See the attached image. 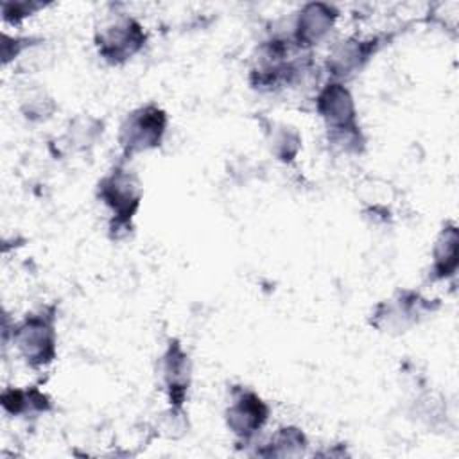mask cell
I'll list each match as a JSON object with an SVG mask.
<instances>
[{
	"mask_svg": "<svg viewBox=\"0 0 459 459\" xmlns=\"http://www.w3.org/2000/svg\"><path fill=\"white\" fill-rule=\"evenodd\" d=\"M97 197L109 210V233L113 238L129 235L133 219L143 197L140 178L126 167V160L115 163L97 183Z\"/></svg>",
	"mask_w": 459,
	"mask_h": 459,
	"instance_id": "cell-1",
	"label": "cell"
},
{
	"mask_svg": "<svg viewBox=\"0 0 459 459\" xmlns=\"http://www.w3.org/2000/svg\"><path fill=\"white\" fill-rule=\"evenodd\" d=\"M56 321V305H45L29 312L22 321L13 323V344L29 368L41 369L54 362L57 355Z\"/></svg>",
	"mask_w": 459,
	"mask_h": 459,
	"instance_id": "cell-2",
	"label": "cell"
},
{
	"mask_svg": "<svg viewBox=\"0 0 459 459\" xmlns=\"http://www.w3.org/2000/svg\"><path fill=\"white\" fill-rule=\"evenodd\" d=\"M147 43L143 25L127 13H109L100 18L93 30L97 54L108 65H124L133 59Z\"/></svg>",
	"mask_w": 459,
	"mask_h": 459,
	"instance_id": "cell-3",
	"label": "cell"
},
{
	"mask_svg": "<svg viewBox=\"0 0 459 459\" xmlns=\"http://www.w3.org/2000/svg\"><path fill=\"white\" fill-rule=\"evenodd\" d=\"M169 115L154 102L131 109L118 129V145L122 160L152 151L161 145L167 133Z\"/></svg>",
	"mask_w": 459,
	"mask_h": 459,
	"instance_id": "cell-4",
	"label": "cell"
},
{
	"mask_svg": "<svg viewBox=\"0 0 459 459\" xmlns=\"http://www.w3.org/2000/svg\"><path fill=\"white\" fill-rule=\"evenodd\" d=\"M436 310V299H429L418 290L403 289L394 292L391 298L377 303L371 310L369 323L371 326L385 333H403Z\"/></svg>",
	"mask_w": 459,
	"mask_h": 459,
	"instance_id": "cell-5",
	"label": "cell"
},
{
	"mask_svg": "<svg viewBox=\"0 0 459 459\" xmlns=\"http://www.w3.org/2000/svg\"><path fill=\"white\" fill-rule=\"evenodd\" d=\"M269 416L271 407L258 393L242 385H233L230 389V398L224 409V421L238 445H249L265 427Z\"/></svg>",
	"mask_w": 459,
	"mask_h": 459,
	"instance_id": "cell-6",
	"label": "cell"
},
{
	"mask_svg": "<svg viewBox=\"0 0 459 459\" xmlns=\"http://www.w3.org/2000/svg\"><path fill=\"white\" fill-rule=\"evenodd\" d=\"M380 36H350L335 43L326 57V72L332 81L344 82L353 75L360 74L362 68L371 61V57L380 50Z\"/></svg>",
	"mask_w": 459,
	"mask_h": 459,
	"instance_id": "cell-7",
	"label": "cell"
},
{
	"mask_svg": "<svg viewBox=\"0 0 459 459\" xmlns=\"http://www.w3.org/2000/svg\"><path fill=\"white\" fill-rule=\"evenodd\" d=\"M316 111L326 126V134L360 129L355 99L344 82H325L316 95Z\"/></svg>",
	"mask_w": 459,
	"mask_h": 459,
	"instance_id": "cell-8",
	"label": "cell"
},
{
	"mask_svg": "<svg viewBox=\"0 0 459 459\" xmlns=\"http://www.w3.org/2000/svg\"><path fill=\"white\" fill-rule=\"evenodd\" d=\"M339 11L328 2H308L303 4L292 23V32L289 34L294 45L301 50L310 52L312 47L321 43L330 30L335 27Z\"/></svg>",
	"mask_w": 459,
	"mask_h": 459,
	"instance_id": "cell-9",
	"label": "cell"
},
{
	"mask_svg": "<svg viewBox=\"0 0 459 459\" xmlns=\"http://www.w3.org/2000/svg\"><path fill=\"white\" fill-rule=\"evenodd\" d=\"M158 369L169 398V405L183 407L192 384V362L178 339H169Z\"/></svg>",
	"mask_w": 459,
	"mask_h": 459,
	"instance_id": "cell-10",
	"label": "cell"
},
{
	"mask_svg": "<svg viewBox=\"0 0 459 459\" xmlns=\"http://www.w3.org/2000/svg\"><path fill=\"white\" fill-rule=\"evenodd\" d=\"M4 412L14 418H38L52 411L50 398L36 385L5 387L0 394Z\"/></svg>",
	"mask_w": 459,
	"mask_h": 459,
	"instance_id": "cell-11",
	"label": "cell"
},
{
	"mask_svg": "<svg viewBox=\"0 0 459 459\" xmlns=\"http://www.w3.org/2000/svg\"><path fill=\"white\" fill-rule=\"evenodd\" d=\"M459 265V233L455 222H445L432 246V280L454 278Z\"/></svg>",
	"mask_w": 459,
	"mask_h": 459,
	"instance_id": "cell-12",
	"label": "cell"
},
{
	"mask_svg": "<svg viewBox=\"0 0 459 459\" xmlns=\"http://www.w3.org/2000/svg\"><path fill=\"white\" fill-rule=\"evenodd\" d=\"M308 446L307 436L301 429L287 425L280 427L271 439L262 445V448H256V455L262 457H299L305 454Z\"/></svg>",
	"mask_w": 459,
	"mask_h": 459,
	"instance_id": "cell-13",
	"label": "cell"
},
{
	"mask_svg": "<svg viewBox=\"0 0 459 459\" xmlns=\"http://www.w3.org/2000/svg\"><path fill=\"white\" fill-rule=\"evenodd\" d=\"M102 133H104L102 120L91 115H79L74 120H70L61 140L65 142L63 145L70 151H88L97 143Z\"/></svg>",
	"mask_w": 459,
	"mask_h": 459,
	"instance_id": "cell-14",
	"label": "cell"
},
{
	"mask_svg": "<svg viewBox=\"0 0 459 459\" xmlns=\"http://www.w3.org/2000/svg\"><path fill=\"white\" fill-rule=\"evenodd\" d=\"M271 154L281 163H292L301 149V134L296 127L281 122H271L265 129Z\"/></svg>",
	"mask_w": 459,
	"mask_h": 459,
	"instance_id": "cell-15",
	"label": "cell"
},
{
	"mask_svg": "<svg viewBox=\"0 0 459 459\" xmlns=\"http://www.w3.org/2000/svg\"><path fill=\"white\" fill-rule=\"evenodd\" d=\"M20 111L30 122H43L56 111V102L45 90L29 88L20 97Z\"/></svg>",
	"mask_w": 459,
	"mask_h": 459,
	"instance_id": "cell-16",
	"label": "cell"
},
{
	"mask_svg": "<svg viewBox=\"0 0 459 459\" xmlns=\"http://www.w3.org/2000/svg\"><path fill=\"white\" fill-rule=\"evenodd\" d=\"M47 4L34 2V0H14L2 4V18L11 25H20L25 18L36 14Z\"/></svg>",
	"mask_w": 459,
	"mask_h": 459,
	"instance_id": "cell-17",
	"label": "cell"
},
{
	"mask_svg": "<svg viewBox=\"0 0 459 459\" xmlns=\"http://www.w3.org/2000/svg\"><path fill=\"white\" fill-rule=\"evenodd\" d=\"M38 43H43V39L34 36H9L4 32L2 34V63L9 65L13 59L20 57L25 50H29Z\"/></svg>",
	"mask_w": 459,
	"mask_h": 459,
	"instance_id": "cell-18",
	"label": "cell"
},
{
	"mask_svg": "<svg viewBox=\"0 0 459 459\" xmlns=\"http://www.w3.org/2000/svg\"><path fill=\"white\" fill-rule=\"evenodd\" d=\"M186 429H188V421H186L185 409L169 405V409L163 412V418H161V432L167 437H179L186 432Z\"/></svg>",
	"mask_w": 459,
	"mask_h": 459,
	"instance_id": "cell-19",
	"label": "cell"
}]
</instances>
